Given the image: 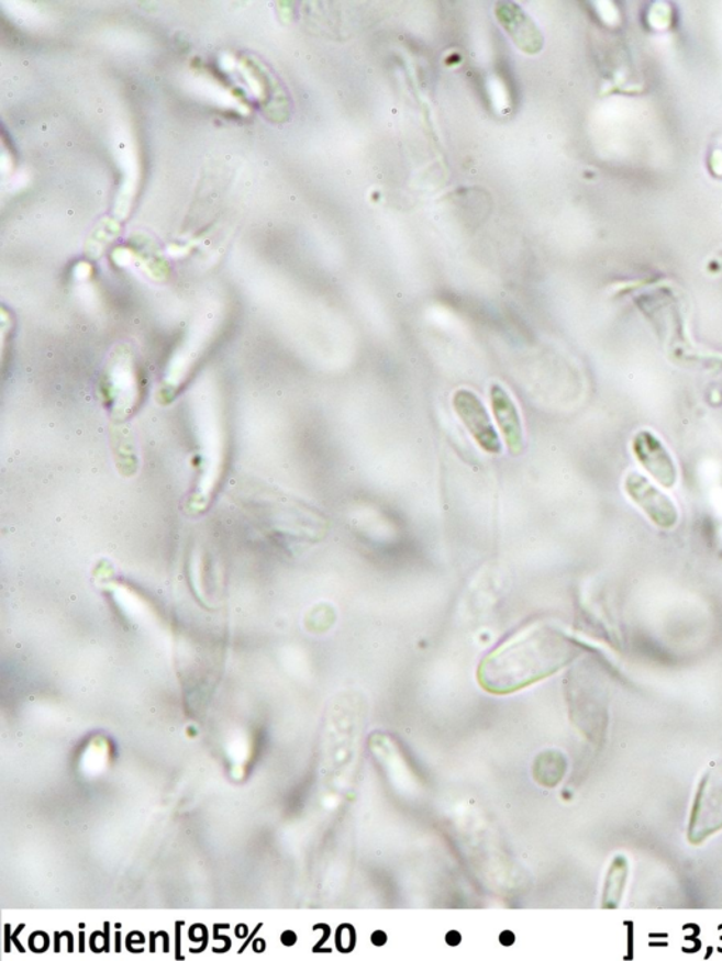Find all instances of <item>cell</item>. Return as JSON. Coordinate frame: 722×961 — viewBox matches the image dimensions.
Instances as JSON below:
<instances>
[{"label": "cell", "mask_w": 722, "mask_h": 961, "mask_svg": "<svg viewBox=\"0 0 722 961\" xmlns=\"http://www.w3.org/2000/svg\"><path fill=\"white\" fill-rule=\"evenodd\" d=\"M577 655L579 647L559 627L531 622L481 661L477 679L491 694L507 695L554 675Z\"/></svg>", "instance_id": "1"}, {"label": "cell", "mask_w": 722, "mask_h": 961, "mask_svg": "<svg viewBox=\"0 0 722 961\" xmlns=\"http://www.w3.org/2000/svg\"><path fill=\"white\" fill-rule=\"evenodd\" d=\"M722 830V760L707 769L697 786L687 826V840L703 845Z\"/></svg>", "instance_id": "2"}, {"label": "cell", "mask_w": 722, "mask_h": 961, "mask_svg": "<svg viewBox=\"0 0 722 961\" xmlns=\"http://www.w3.org/2000/svg\"><path fill=\"white\" fill-rule=\"evenodd\" d=\"M624 491L656 527L675 529L679 523V510L675 501L638 471H631L624 480Z\"/></svg>", "instance_id": "3"}, {"label": "cell", "mask_w": 722, "mask_h": 961, "mask_svg": "<svg viewBox=\"0 0 722 961\" xmlns=\"http://www.w3.org/2000/svg\"><path fill=\"white\" fill-rule=\"evenodd\" d=\"M632 452L644 470L662 488L671 490L679 481V470L664 442L651 431H640L632 439Z\"/></svg>", "instance_id": "4"}, {"label": "cell", "mask_w": 722, "mask_h": 961, "mask_svg": "<svg viewBox=\"0 0 722 961\" xmlns=\"http://www.w3.org/2000/svg\"><path fill=\"white\" fill-rule=\"evenodd\" d=\"M453 407L456 415L460 417L463 425L469 431L473 439L490 455H498L501 451V442L498 437L495 426H492L490 416L482 405L480 398L475 392L469 390L456 391L453 395Z\"/></svg>", "instance_id": "5"}, {"label": "cell", "mask_w": 722, "mask_h": 961, "mask_svg": "<svg viewBox=\"0 0 722 961\" xmlns=\"http://www.w3.org/2000/svg\"><path fill=\"white\" fill-rule=\"evenodd\" d=\"M490 402L508 450L512 456H520L524 451L525 443L521 416L515 402L512 401L506 388L498 385V383H492L490 388Z\"/></svg>", "instance_id": "6"}, {"label": "cell", "mask_w": 722, "mask_h": 961, "mask_svg": "<svg viewBox=\"0 0 722 961\" xmlns=\"http://www.w3.org/2000/svg\"><path fill=\"white\" fill-rule=\"evenodd\" d=\"M630 861L625 856L619 854L612 859L610 869L607 871L604 890H602V908L617 909L624 896L626 883H629Z\"/></svg>", "instance_id": "7"}, {"label": "cell", "mask_w": 722, "mask_h": 961, "mask_svg": "<svg viewBox=\"0 0 722 961\" xmlns=\"http://www.w3.org/2000/svg\"><path fill=\"white\" fill-rule=\"evenodd\" d=\"M566 759L563 755L557 753V751H547L537 759L535 764V779L537 781L544 780L547 771L552 773L554 776L555 785L560 783L563 775L566 773Z\"/></svg>", "instance_id": "8"}, {"label": "cell", "mask_w": 722, "mask_h": 961, "mask_svg": "<svg viewBox=\"0 0 722 961\" xmlns=\"http://www.w3.org/2000/svg\"><path fill=\"white\" fill-rule=\"evenodd\" d=\"M371 942L375 943L376 946L385 945L387 942L386 934L381 932V930H377V932L373 934V936H371Z\"/></svg>", "instance_id": "9"}, {"label": "cell", "mask_w": 722, "mask_h": 961, "mask_svg": "<svg viewBox=\"0 0 722 961\" xmlns=\"http://www.w3.org/2000/svg\"><path fill=\"white\" fill-rule=\"evenodd\" d=\"M462 940L460 934H457L456 930H452L449 935L446 936V942L451 946L459 945Z\"/></svg>", "instance_id": "10"}, {"label": "cell", "mask_w": 722, "mask_h": 961, "mask_svg": "<svg viewBox=\"0 0 722 961\" xmlns=\"http://www.w3.org/2000/svg\"><path fill=\"white\" fill-rule=\"evenodd\" d=\"M500 940L502 945L511 946L515 942V936L512 935L510 930H506V932L500 936Z\"/></svg>", "instance_id": "11"}]
</instances>
